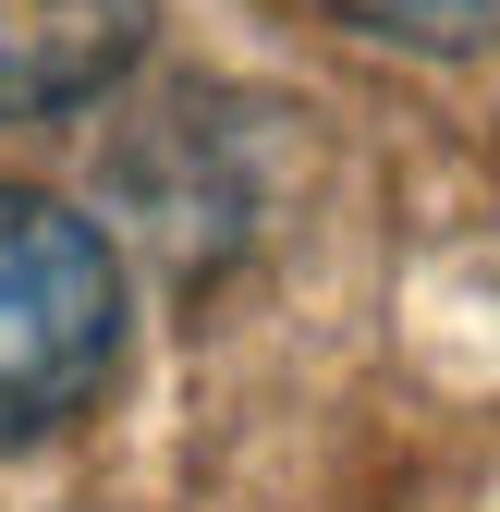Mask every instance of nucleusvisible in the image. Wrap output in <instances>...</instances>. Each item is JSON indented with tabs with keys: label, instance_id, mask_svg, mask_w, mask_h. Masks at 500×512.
<instances>
[{
	"label": "nucleus",
	"instance_id": "1",
	"mask_svg": "<svg viewBox=\"0 0 500 512\" xmlns=\"http://www.w3.org/2000/svg\"><path fill=\"white\" fill-rule=\"evenodd\" d=\"M122 342H135V293L110 232L37 183H0V452H37L98 415Z\"/></svg>",
	"mask_w": 500,
	"mask_h": 512
},
{
	"label": "nucleus",
	"instance_id": "2",
	"mask_svg": "<svg viewBox=\"0 0 500 512\" xmlns=\"http://www.w3.org/2000/svg\"><path fill=\"white\" fill-rule=\"evenodd\" d=\"M159 0H0V122H61L147 61Z\"/></svg>",
	"mask_w": 500,
	"mask_h": 512
},
{
	"label": "nucleus",
	"instance_id": "3",
	"mask_svg": "<svg viewBox=\"0 0 500 512\" xmlns=\"http://www.w3.org/2000/svg\"><path fill=\"white\" fill-rule=\"evenodd\" d=\"M330 13L366 37H403V49H488L500 37V0H330Z\"/></svg>",
	"mask_w": 500,
	"mask_h": 512
}]
</instances>
